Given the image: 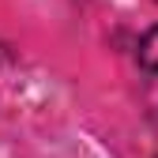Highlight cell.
Instances as JSON below:
<instances>
[{
	"instance_id": "6da1fadb",
	"label": "cell",
	"mask_w": 158,
	"mask_h": 158,
	"mask_svg": "<svg viewBox=\"0 0 158 158\" xmlns=\"http://www.w3.org/2000/svg\"><path fill=\"white\" fill-rule=\"evenodd\" d=\"M139 64L151 68V72H158V27L139 42Z\"/></svg>"
}]
</instances>
